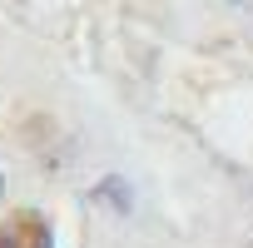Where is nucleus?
Listing matches in <instances>:
<instances>
[{"label":"nucleus","instance_id":"1","mask_svg":"<svg viewBox=\"0 0 253 248\" xmlns=\"http://www.w3.org/2000/svg\"><path fill=\"white\" fill-rule=\"evenodd\" d=\"M0 248H50V228L40 213H15L0 223Z\"/></svg>","mask_w":253,"mask_h":248}]
</instances>
